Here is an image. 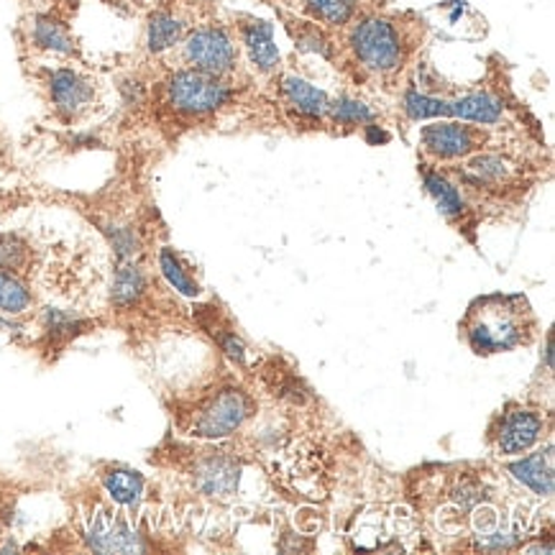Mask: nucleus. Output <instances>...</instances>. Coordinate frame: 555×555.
I'll use <instances>...</instances> for the list:
<instances>
[{
    "mask_svg": "<svg viewBox=\"0 0 555 555\" xmlns=\"http://www.w3.org/2000/svg\"><path fill=\"white\" fill-rule=\"evenodd\" d=\"M509 172H512V167L502 159L500 154H476L466 162L461 177H464L466 182L479 184L481 188V184H496V182L507 180Z\"/></svg>",
    "mask_w": 555,
    "mask_h": 555,
    "instance_id": "5701e85b",
    "label": "nucleus"
},
{
    "mask_svg": "<svg viewBox=\"0 0 555 555\" xmlns=\"http://www.w3.org/2000/svg\"><path fill=\"white\" fill-rule=\"evenodd\" d=\"M402 111L404 116L415 120V124H420V120H443V118H451V101L425 95V92L410 88L404 92Z\"/></svg>",
    "mask_w": 555,
    "mask_h": 555,
    "instance_id": "b1692460",
    "label": "nucleus"
},
{
    "mask_svg": "<svg viewBox=\"0 0 555 555\" xmlns=\"http://www.w3.org/2000/svg\"><path fill=\"white\" fill-rule=\"evenodd\" d=\"M251 412L254 402L244 389L225 387L220 389L218 395H212L210 400L197 410L195 420H192L190 436L208 440L228 438L251 417Z\"/></svg>",
    "mask_w": 555,
    "mask_h": 555,
    "instance_id": "39448f33",
    "label": "nucleus"
},
{
    "mask_svg": "<svg viewBox=\"0 0 555 555\" xmlns=\"http://www.w3.org/2000/svg\"><path fill=\"white\" fill-rule=\"evenodd\" d=\"M159 269H162V276L169 282V287H172L175 292H180L182 297L195 300V297L203 295L201 282L195 280V274L190 272V267L184 264V259L175 251L172 246H165L159 251Z\"/></svg>",
    "mask_w": 555,
    "mask_h": 555,
    "instance_id": "aec40b11",
    "label": "nucleus"
},
{
    "mask_svg": "<svg viewBox=\"0 0 555 555\" xmlns=\"http://www.w3.org/2000/svg\"><path fill=\"white\" fill-rule=\"evenodd\" d=\"M535 328L530 305L519 295H489L476 300L464 318L474 353L492 356L525 346Z\"/></svg>",
    "mask_w": 555,
    "mask_h": 555,
    "instance_id": "f257e3e1",
    "label": "nucleus"
},
{
    "mask_svg": "<svg viewBox=\"0 0 555 555\" xmlns=\"http://www.w3.org/2000/svg\"><path fill=\"white\" fill-rule=\"evenodd\" d=\"M543 417L535 410L528 408H509L502 412L500 423L494 430V451L496 455H522L543 438Z\"/></svg>",
    "mask_w": 555,
    "mask_h": 555,
    "instance_id": "6e6552de",
    "label": "nucleus"
},
{
    "mask_svg": "<svg viewBox=\"0 0 555 555\" xmlns=\"http://www.w3.org/2000/svg\"><path fill=\"white\" fill-rule=\"evenodd\" d=\"M47 92L49 103H52L54 113L64 124H73L82 113H88L98 98V90L90 77H85L73 67L52 69L47 75Z\"/></svg>",
    "mask_w": 555,
    "mask_h": 555,
    "instance_id": "423d86ee",
    "label": "nucleus"
},
{
    "mask_svg": "<svg viewBox=\"0 0 555 555\" xmlns=\"http://www.w3.org/2000/svg\"><path fill=\"white\" fill-rule=\"evenodd\" d=\"M182 56L190 69L225 77L238 64V44L223 26H201L182 39Z\"/></svg>",
    "mask_w": 555,
    "mask_h": 555,
    "instance_id": "20e7f679",
    "label": "nucleus"
},
{
    "mask_svg": "<svg viewBox=\"0 0 555 555\" xmlns=\"http://www.w3.org/2000/svg\"><path fill=\"white\" fill-rule=\"evenodd\" d=\"M483 144V133L479 128L464 126L459 120H430L428 126L420 128V146L425 154L440 162L466 159L476 149Z\"/></svg>",
    "mask_w": 555,
    "mask_h": 555,
    "instance_id": "0eeeda50",
    "label": "nucleus"
},
{
    "mask_svg": "<svg viewBox=\"0 0 555 555\" xmlns=\"http://www.w3.org/2000/svg\"><path fill=\"white\" fill-rule=\"evenodd\" d=\"M34 261L28 241L18 233H0V272L24 274Z\"/></svg>",
    "mask_w": 555,
    "mask_h": 555,
    "instance_id": "393cba45",
    "label": "nucleus"
},
{
    "mask_svg": "<svg viewBox=\"0 0 555 555\" xmlns=\"http://www.w3.org/2000/svg\"><path fill=\"white\" fill-rule=\"evenodd\" d=\"M241 41L256 73L272 75L280 69L282 56L274 41V26L269 21L246 18V24H241Z\"/></svg>",
    "mask_w": 555,
    "mask_h": 555,
    "instance_id": "9b49d317",
    "label": "nucleus"
},
{
    "mask_svg": "<svg viewBox=\"0 0 555 555\" xmlns=\"http://www.w3.org/2000/svg\"><path fill=\"white\" fill-rule=\"evenodd\" d=\"M292 37H295L297 47H300L302 52H312L323 56V60H331V41L325 39V34L320 31L318 24H302L297 31H292Z\"/></svg>",
    "mask_w": 555,
    "mask_h": 555,
    "instance_id": "c85d7f7f",
    "label": "nucleus"
},
{
    "mask_svg": "<svg viewBox=\"0 0 555 555\" xmlns=\"http://www.w3.org/2000/svg\"><path fill=\"white\" fill-rule=\"evenodd\" d=\"M220 348L228 353V359H233L236 364H244L246 361V348L241 340L233 336V333H225V336H220Z\"/></svg>",
    "mask_w": 555,
    "mask_h": 555,
    "instance_id": "c756f323",
    "label": "nucleus"
},
{
    "mask_svg": "<svg viewBox=\"0 0 555 555\" xmlns=\"http://www.w3.org/2000/svg\"><path fill=\"white\" fill-rule=\"evenodd\" d=\"M364 139H366V144H372V146H379V144H389V131H384L382 126H376V124H366L364 126Z\"/></svg>",
    "mask_w": 555,
    "mask_h": 555,
    "instance_id": "7c9ffc66",
    "label": "nucleus"
},
{
    "mask_svg": "<svg viewBox=\"0 0 555 555\" xmlns=\"http://www.w3.org/2000/svg\"><path fill=\"white\" fill-rule=\"evenodd\" d=\"M0 331L3 333H13V331H18V323L13 318H9V315H3V312H0Z\"/></svg>",
    "mask_w": 555,
    "mask_h": 555,
    "instance_id": "2f4dec72",
    "label": "nucleus"
},
{
    "mask_svg": "<svg viewBox=\"0 0 555 555\" xmlns=\"http://www.w3.org/2000/svg\"><path fill=\"white\" fill-rule=\"evenodd\" d=\"M90 551L98 553H133L144 551L137 532L126 522L118 512L113 509H98L90 519V528L85 532Z\"/></svg>",
    "mask_w": 555,
    "mask_h": 555,
    "instance_id": "1a4fd4ad",
    "label": "nucleus"
},
{
    "mask_svg": "<svg viewBox=\"0 0 555 555\" xmlns=\"http://www.w3.org/2000/svg\"><path fill=\"white\" fill-rule=\"evenodd\" d=\"M328 116L333 124L338 126H366V124H374V111L369 108L366 103L356 101V98H348V95H340L338 101H331V108H328Z\"/></svg>",
    "mask_w": 555,
    "mask_h": 555,
    "instance_id": "cd10ccee",
    "label": "nucleus"
},
{
    "mask_svg": "<svg viewBox=\"0 0 555 555\" xmlns=\"http://www.w3.org/2000/svg\"><path fill=\"white\" fill-rule=\"evenodd\" d=\"M184 18L169 5H162L156 9L152 16H149L146 24V49L152 54H165L169 49H175L177 44H182L184 39Z\"/></svg>",
    "mask_w": 555,
    "mask_h": 555,
    "instance_id": "4468645a",
    "label": "nucleus"
},
{
    "mask_svg": "<svg viewBox=\"0 0 555 555\" xmlns=\"http://www.w3.org/2000/svg\"><path fill=\"white\" fill-rule=\"evenodd\" d=\"M34 295L21 274L0 272V312L9 318H18L31 310Z\"/></svg>",
    "mask_w": 555,
    "mask_h": 555,
    "instance_id": "4be33fe9",
    "label": "nucleus"
},
{
    "mask_svg": "<svg viewBox=\"0 0 555 555\" xmlns=\"http://www.w3.org/2000/svg\"><path fill=\"white\" fill-rule=\"evenodd\" d=\"M423 184L425 192L433 197V203H436L440 216L448 220H459L466 216L464 195L446 175H440L438 169H423Z\"/></svg>",
    "mask_w": 555,
    "mask_h": 555,
    "instance_id": "6ab92c4d",
    "label": "nucleus"
},
{
    "mask_svg": "<svg viewBox=\"0 0 555 555\" xmlns=\"http://www.w3.org/2000/svg\"><path fill=\"white\" fill-rule=\"evenodd\" d=\"M507 472L512 479L528 487L538 496H553L555 492V468H553V446H545V451L530 453L525 459L509 464Z\"/></svg>",
    "mask_w": 555,
    "mask_h": 555,
    "instance_id": "f8f14e48",
    "label": "nucleus"
},
{
    "mask_svg": "<svg viewBox=\"0 0 555 555\" xmlns=\"http://www.w3.org/2000/svg\"><path fill=\"white\" fill-rule=\"evenodd\" d=\"M504 116V105L492 92H468V95L451 101V118L466 120V124L494 126Z\"/></svg>",
    "mask_w": 555,
    "mask_h": 555,
    "instance_id": "f3484780",
    "label": "nucleus"
},
{
    "mask_svg": "<svg viewBox=\"0 0 555 555\" xmlns=\"http://www.w3.org/2000/svg\"><path fill=\"white\" fill-rule=\"evenodd\" d=\"M41 325H44L49 338L69 340V338L80 336V333L88 331L90 323L82 315H77V312L60 310V308H47L44 312H41Z\"/></svg>",
    "mask_w": 555,
    "mask_h": 555,
    "instance_id": "a878e982",
    "label": "nucleus"
},
{
    "mask_svg": "<svg viewBox=\"0 0 555 555\" xmlns=\"http://www.w3.org/2000/svg\"><path fill=\"white\" fill-rule=\"evenodd\" d=\"M103 233L108 238L113 254L118 256V261H137L141 248H144L139 231L128 223H105Z\"/></svg>",
    "mask_w": 555,
    "mask_h": 555,
    "instance_id": "bb28decb",
    "label": "nucleus"
},
{
    "mask_svg": "<svg viewBox=\"0 0 555 555\" xmlns=\"http://www.w3.org/2000/svg\"><path fill=\"white\" fill-rule=\"evenodd\" d=\"M241 466L228 455H208L201 459L192 468V483L195 489L210 500H231L238 492Z\"/></svg>",
    "mask_w": 555,
    "mask_h": 555,
    "instance_id": "9d476101",
    "label": "nucleus"
},
{
    "mask_svg": "<svg viewBox=\"0 0 555 555\" xmlns=\"http://www.w3.org/2000/svg\"><path fill=\"white\" fill-rule=\"evenodd\" d=\"M233 90L223 77H212L197 69H180L167 82V103L180 116L203 118L223 111L231 103Z\"/></svg>",
    "mask_w": 555,
    "mask_h": 555,
    "instance_id": "7ed1b4c3",
    "label": "nucleus"
},
{
    "mask_svg": "<svg viewBox=\"0 0 555 555\" xmlns=\"http://www.w3.org/2000/svg\"><path fill=\"white\" fill-rule=\"evenodd\" d=\"M146 272L137 264V261H118L111 282L113 308L128 310L133 308V305H139L141 297L146 295Z\"/></svg>",
    "mask_w": 555,
    "mask_h": 555,
    "instance_id": "dca6fc26",
    "label": "nucleus"
},
{
    "mask_svg": "<svg viewBox=\"0 0 555 555\" xmlns=\"http://www.w3.org/2000/svg\"><path fill=\"white\" fill-rule=\"evenodd\" d=\"M103 489L108 492V496L120 507H139L141 496H144V489H146V481L144 476L139 472H133V468H126V466H111L103 472Z\"/></svg>",
    "mask_w": 555,
    "mask_h": 555,
    "instance_id": "a211bd4d",
    "label": "nucleus"
},
{
    "mask_svg": "<svg viewBox=\"0 0 555 555\" xmlns=\"http://www.w3.org/2000/svg\"><path fill=\"white\" fill-rule=\"evenodd\" d=\"M31 44L49 54H62V56H75L77 44L69 34L67 24L62 18H56L54 13H39L31 24Z\"/></svg>",
    "mask_w": 555,
    "mask_h": 555,
    "instance_id": "2eb2a0df",
    "label": "nucleus"
},
{
    "mask_svg": "<svg viewBox=\"0 0 555 555\" xmlns=\"http://www.w3.org/2000/svg\"><path fill=\"white\" fill-rule=\"evenodd\" d=\"M282 95L287 101L289 108H295L300 116L320 120L323 116H328L331 108V98L328 92L315 88V85L302 80L297 75H284L282 77Z\"/></svg>",
    "mask_w": 555,
    "mask_h": 555,
    "instance_id": "ddd939ff",
    "label": "nucleus"
},
{
    "mask_svg": "<svg viewBox=\"0 0 555 555\" xmlns=\"http://www.w3.org/2000/svg\"><path fill=\"white\" fill-rule=\"evenodd\" d=\"M348 49L353 60L369 73H397L408 60V39L402 26L387 16H366L356 21L348 34Z\"/></svg>",
    "mask_w": 555,
    "mask_h": 555,
    "instance_id": "f03ea898",
    "label": "nucleus"
},
{
    "mask_svg": "<svg viewBox=\"0 0 555 555\" xmlns=\"http://www.w3.org/2000/svg\"><path fill=\"white\" fill-rule=\"evenodd\" d=\"M359 0H300V9L310 21L323 26H346L359 13Z\"/></svg>",
    "mask_w": 555,
    "mask_h": 555,
    "instance_id": "412c9836",
    "label": "nucleus"
}]
</instances>
